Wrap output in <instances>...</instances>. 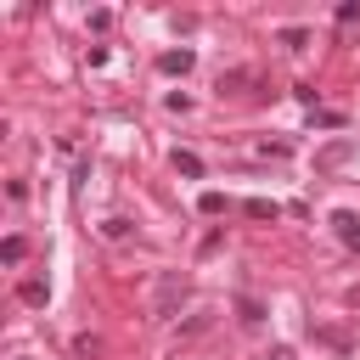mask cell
Returning a JSON list of instances; mask_svg holds the SVG:
<instances>
[{
  "instance_id": "14",
  "label": "cell",
  "mask_w": 360,
  "mask_h": 360,
  "mask_svg": "<svg viewBox=\"0 0 360 360\" xmlns=\"http://www.w3.org/2000/svg\"><path fill=\"white\" fill-rule=\"evenodd\" d=\"M101 236H112V242H124V236H129V219H101Z\"/></svg>"
},
{
  "instance_id": "7",
  "label": "cell",
  "mask_w": 360,
  "mask_h": 360,
  "mask_svg": "<svg viewBox=\"0 0 360 360\" xmlns=\"http://www.w3.org/2000/svg\"><path fill=\"white\" fill-rule=\"evenodd\" d=\"M236 321H242V326H259V321H264V304L242 292V298H236Z\"/></svg>"
},
{
  "instance_id": "13",
  "label": "cell",
  "mask_w": 360,
  "mask_h": 360,
  "mask_svg": "<svg viewBox=\"0 0 360 360\" xmlns=\"http://www.w3.org/2000/svg\"><path fill=\"white\" fill-rule=\"evenodd\" d=\"M197 208H202V214H225V197H219V191H202Z\"/></svg>"
},
{
  "instance_id": "17",
  "label": "cell",
  "mask_w": 360,
  "mask_h": 360,
  "mask_svg": "<svg viewBox=\"0 0 360 360\" xmlns=\"http://www.w3.org/2000/svg\"><path fill=\"white\" fill-rule=\"evenodd\" d=\"M259 360H292V354H287V349H264Z\"/></svg>"
},
{
  "instance_id": "8",
  "label": "cell",
  "mask_w": 360,
  "mask_h": 360,
  "mask_svg": "<svg viewBox=\"0 0 360 360\" xmlns=\"http://www.w3.org/2000/svg\"><path fill=\"white\" fill-rule=\"evenodd\" d=\"M174 169H180L186 180H197V174H202V158H197V152H174Z\"/></svg>"
},
{
  "instance_id": "18",
  "label": "cell",
  "mask_w": 360,
  "mask_h": 360,
  "mask_svg": "<svg viewBox=\"0 0 360 360\" xmlns=\"http://www.w3.org/2000/svg\"><path fill=\"white\" fill-rule=\"evenodd\" d=\"M17 360H34V354H17Z\"/></svg>"
},
{
  "instance_id": "10",
  "label": "cell",
  "mask_w": 360,
  "mask_h": 360,
  "mask_svg": "<svg viewBox=\"0 0 360 360\" xmlns=\"http://www.w3.org/2000/svg\"><path fill=\"white\" fill-rule=\"evenodd\" d=\"M281 45H287V51H304V45H309V28H281Z\"/></svg>"
},
{
  "instance_id": "6",
  "label": "cell",
  "mask_w": 360,
  "mask_h": 360,
  "mask_svg": "<svg viewBox=\"0 0 360 360\" xmlns=\"http://www.w3.org/2000/svg\"><path fill=\"white\" fill-rule=\"evenodd\" d=\"M242 214H248V219H276V214H281V202H270V197H248V202H242Z\"/></svg>"
},
{
  "instance_id": "5",
  "label": "cell",
  "mask_w": 360,
  "mask_h": 360,
  "mask_svg": "<svg viewBox=\"0 0 360 360\" xmlns=\"http://www.w3.org/2000/svg\"><path fill=\"white\" fill-rule=\"evenodd\" d=\"M191 62H197V56H191L186 45H180V51H163V56H158V68H163V73H191Z\"/></svg>"
},
{
  "instance_id": "2",
  "label": "cell",
  "mask_w": 360,
  "mask_h": 360,
  "mask_svg": "<svg viewBox=\"0 0 360 360\" xmlns=\"http://www.w3.org/2000/svg\"><path fill=\"white\" fill-rule=\"evenodd\" d=\"M360 152V135H343V141H326L321 152H315V169H338V163H349Z\"/></svg>"
},
{
  "instance_id": "11",
  "label": "cell",
  "mask_w": 360,
  "mask_h": 360,
  "mask_svg": "<svg viewBox=\"0 0 360 360\" xmlns=\"http://www.w3.org/2000/svg\"><path fill=\"white\" fill-rule=\"evenodd\" d=\"M259 152H264V158H292V141H270V135H264Z\"/></svg>"
},
{
  "instance_id": "12",
  "label": "cell",
  "mask_w": 360,
  "mask_h": 360,
  "mask_svg": "<svg viewBox=\"0 0 360 360\" xmlns=\"http://www.w3.org/2000/svg\"><path fill=\"white\" fill-rule=\"evenodd\" d=\"M292 96H298V101H304V107H309V112H315V107H321V90H315V84H292Z\"/></svg>"
},
{
  "instance_id": "1",
  "label": "cell",
  "mask_w": 360,
  "mask_h": 360,
  "mask_svg": "<svg viewBox=\"0 0 360 360\" xmlns=\"http://www.w3.org/2000/svg\"><path fill=\"white\" fill-rule=\"evenodd\" d=\"M186 287H191V281H186L180 270H169V276H158V287H152V315H169V309H174V304L186 298Z\"/></svg>"
},
{
  "instance_id": "3",
  "label": "cell",
  "mask_w": 360,
  "mask_h": 360,
  "mask_svg": "<svg viewBox=\"0 0 360 360\" xmlns=\"http://www.w3.org/2000/svg\"><path fill=\"white\" fill-rule=\"evenodd\" d=\"M332 231H338V236H343V242H349V248L360 253V214H349V208H338V214H332Z\"/></svg>"
},
{
  "instance_id": "16",
  "label": "cell",
  "mask_w": 360,
  "mask_h": 360,
  "mask_svg": "<svg viewBox=\"0 0 360 360\" xmlns=\"http://www.w3.org/2000/svg\"><path fill=\"white\" fill-rule=\"evenodd\" d=\"M338 22H343V28L360 22V0H343V6H338Z\"/></svg>"
},
{
  "instance_id": "15",
  "label": "cell",
  "mask_w": 360,
  "mask_h": 360,
  "mask_svg": "<svg viewBox=\"0 0 360 360\" xmlns=\"http://www.w3.org/2000/svg\"><path fill=\"white\" fill-rule=\"evenodd\" d=\"M73 354H84V360L101 354V338H73Z\"/></svg>"
},
{
  "instance_id": "4",
  "label": "cell",
  "mask_w": 360,
  "mask_h": 360,
  "mask_svg": "<svg viewBox=\"0 0 360 360\" xmlns=\"http://www.w3.org/2000/svg\"><path fill=\"white\" fill-rule=\"evenodd\" d=\"M17 298H22V304H28V309H45V304H51V287H45V281H39V276H28V281H22V287H17Z\"/></svg>"
},
{
  "instance_id": "9",
  "label": "cell",
  "mask_w": 360,
  "mask_h": 360,
  "mask_svg": "<svg viewBox=\"0 0 360 360\" xmlns=\"http://www.w3.org/2000/svg\"><path fill=\"white\" fill-rule=\"evenodd\" d=\"M22 253H28L22 236H6V242H0V259H6V264H22Z\"/></svg>"
}]
</instances>
